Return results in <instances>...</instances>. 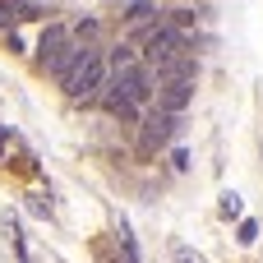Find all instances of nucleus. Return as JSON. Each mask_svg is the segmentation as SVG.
I'll use <instances>...</instances> for the list:
<instances>
[{
	"instance_id": "1a4fd4ad",
	"label": "nucleus",
	"mask_w": 263,
	"mask_h": 263,
	"mask_svg": "<svg viewBox=\"0 0 263 263\" xmlns=\"http://www.w3.org/2000/svg\"><path fill=\"white\" fill-rule=\"evenodd\" d=\"M18 18H23V0H0V28H9Z\"/></svg>"
},
{
	"instance_id": "39448f33",
	"label": "nucleus",
	"mask_w": 263,
	"mask_h": 263,
	"mask_svg": "<svg viewBox=\"0 0 263 263\" xmlns=\"http://www.w3.org/2000/svg\"><path fill=\"white\" fill-rule=\"evenodd\" d=\"M69 46H74V42H69V32H65L60 23H46V28H42V37H37V65L51 74V69H55V60H60Z\"/></svg>"
},
{
	"instance_id": "f257e3e1",
	"label": "nucleus",
	"mask_w": 263,
	"mask_h": 263,
	"mask_svg": "<svg viewBox=\"0 0 263 263\" xmlns=\"http://www.w3.org/2000/svg\"><path fill=\"white\" fill-rule=\"evenodd\" d=\"M106 83H111V69H106V55L97 51V46H88V55L79 60V69L65 79V92L74 97V102H97L102 92H106Z\"/></svg>"
},
{
	"instance_id": "2eb2a0df",
	"label": "nucleus",
	"mask_w": 263,
	"mask_h": 263,
	"mask_svg": "<svg viewBox=\"0 0 263 263\" xmlns=\"http://www.w3.org/2000/svg\"><path fill=\"white\" fill-rule=\"evenodd\" d=\"M180 5H190V0H180Z\"/></svg>"
},
{
	"instance_id": "f8f14e48",
	"label": "nucleus",
	"mask_w": 263,
	"mask_h": 263,
	"mask_svg": "<svg viewBox=\"0 0 263 263\" xmlns=\"http://www.w3.org/2000/svg\"><path fill=\"white\" fill-rule=\"evenodd\" d=\"M259 240V227L254 222H240V245H254Z\"/></svg>"
},
{
	"instance_id": "9b49d317",
	"label": "nucleus",
	"mask_w": 263,
	"mask_h": 263,
	"mask_svg": "<svg viewBox=\"0 0 263 263\" xmlns=\"http://www.w3.org/2000/svg\"><path fill=\"white\" fill-rule=\"evenodd\" d=\"M222 217H240V199L236 194H222Z\"/></svg>"
},
{
	"instance_id": "4468645a",
	"label": "nucleus",
	"mask_w": 263,
	"mask_h": 263,
	"mask_svg": "<svg viewBox=\"0 0 263 263\" xmlns=\"http://www.w3.org/2000/svg\"><path fill=\"white\" fill-rule=\"evenodd\" d=\"M5 143H9V125H0V153H5Z\"/></svg>"
},
{
	"instance_id": "6e6552de",
	"label": "nucleus",
	"mask_w": 263,
	"mask_h": 263,
	"mask_svg": "<svg viewBox=\"0 0 263 263\" xmlns=\"http://www.w3.org/2000/svg\"><path fill=\"white\" fill-rule=\"evenodd\" d=\"M166 23H171V28H180V32H185V28H190V23H199V9H194V5H180V9H171V18H166Z\"/></svg>"
},
{
	"instance_id": "f03ea898",
	"label": "nucleus",
	"mask_w": 263,
	"mask_h": 263,
	"mask_svg": "<svg viewBox=\"0 0 263 263\" xmlns=\"http://www.w3.org/2000/svg\"><path fill=\"white\" fill-rule=\"evenodd\" d=\"M111 88H116L125 102L143 106V102H153V97H157V74L139 60V65H134V69H125V74H111Z\"/></svg>"
},
{
	"instance_id": "9d476101",
	"label": "nucleus",
	"mask_w": 263,
	"mask_h": 263,
	"mask_svg": "<svg viewBox=\"0 0 263 263\" xmlns=\"http://www.w3.org/2000/svg\"><path fill=\"white\" fill-rule=\"evenodd\" d=\"M171 259H176V263H208L203 254H194L190 245H171Z\"/></svg>"
},
{
	"instance_id": "20e7f679",
	"label": "nucleus",
	"mask_w": 263,
	"mask_h": 263,
	"mask_svg": "<svg viewBox=\"0 0 263 263\" xmlns=\"http://www.w3.org/2000/svg\"><path fill=\"white\" fill-rule=\"evenodd\" d=\"M190 102H194V79H185V74H166V79H157V106H162V111L180 116Z\"/></svg>"
},
{
	"instance_id": "7ed1b4c3",
	"label": "nucleus",
	"mask_w": 263,
	"mask_h": 263,
	"mask_svg": "<svg viewBox=\"0 0 263 263\" xmlns=\"http://www.w3.org/2000/svg\"><path fill=\"white\" fill-rule=\"evenodd\" d=\"M176 125H180V116H171V111L153 106V111L139 120V148H143V153L166 148V143H171V134H176Z\"/></svg>"
},
{
	"instance_id": "0eeeda50",
	"label": "nucleus",
	"mask_w": 263,
	"mask_h": 263,
	"mask_svg": "<svg viewBox=\"0 0 263 263\" xmlns=\"http://www.w3.org/2000/svg\"><path fill=\"white\" fill-rule=\"evenodd\" d=\"M125 23H134L139 32H143V28H153V5H148V0H134V5L125 9Z\"/></svg>"
},
{
	"instance_id": "ddd939ff",
	"label": "nucleus",
	"mask_w": 263,
	"mask_h": 263,
	"mask_svg": "<svg viewBox=\"0 0 263 263\" xmlns=\"http://www.w3.org/2000/svg\"><path fill=\"white\" fill-rule=\"evenodd\" d=\"M97 259H102V263H116V259H111V250H106V240L97 245Z\"/></svg>"
},
{
	"instance_id": "423d86ee",
	"label": "nucleus",
	"mask_w": 263,
	"mask_h": 263,
	"mask_svg": "<svg viewBox=\"0 0 263 263\" xmlns=\"http://www.w3.org/2000/svg\"><path fill=\"white\" fill-rule=\"evenodd\" d=\"M134 65H139V51H134L129 42H120V46L106 55V69H111V74H125V69H134Z\"/></svg>"
}]
</instances>
